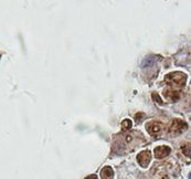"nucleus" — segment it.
Masks as SVG:
<instances>
[{"label": "nucleus", "instance_id": "f257e3e1", "mask_svg": "<svg viewBox=\"0 0 191 179\" xmlns=\"http://www.w3.org/2000/svg\"><path fill=\"white\" fill-rule=\"evenodd\" d=\"M187 76L185 74L181 73V72H174L170 73L166 76V82L169 85H178V86H183L185 83Z\"/></svg>", "mask_w": 191, "mask_h": 179}, {"label": "nucleus", "instance_id": "f03ea898", "mask_svg": "<svg viewBox=\"0 0 191 179\" xmlns=\"http://www.w3.org/2000/svg\"><path fill=\"white\" fill-rule=\"evenodd\" d=\"M187 128V124L183 123L182 121H180V119H174L172 121V123L170 124L169 126V134L170 135H179L183 130Z\"/></svg>", "mask_w": 191, "mask_h": 179}, {"label": "nucleus", "instance_id": "7ed1b4c3", "mask_svg": "<svg viewBox=\"0 0 191 179\" xmlns=\"http://www.w3.org/2000/svg\"><path fill=\"white\" fill-rule=\"evenodd\" d=\"M150 160H151V155L148 150H144V152H140L137 155V161L141 167H147L149 165Z\"/></svg>", "mask_w": 191, "mask_h": 179}, {"label": "nucleus", "instance_id": "20e7f679", "mask_svg": "<svg viewBox=\"0 0 191 179\" xmlns=\"http://www.w3.org/2000/svg\"><path fill=\"white\" fill-rule=\"evenodd\" d=\"M147 130H148V133H149L150 135L156 136L161 133V130H162V125H161L159 122H150V123L147 124Z\"/></svg>", "mask_w": 191, "mask_h": 179}, {"label": "nucleus", "instance_id": "39448f33", "mask_svg": "<svg viewBox=\"0 0 191 179\" xmlns=\"http://www.w3.org/2000/svg\"><path fill=\"white\" fill-rule=\"evenodd\" d=\"M170 152H171V149H170V147L168 146H158L155 148V152H154V154H155V157L158 158V159H161V158H165L167 157L169 154H170Z\"/></svg>", "mask_w": 191, "mask_h": 179}, {"label": "nucleus", "instance_id": "423d86ee", "mask_svg": "<svg viewBox=\"0 0 191 179\" xmlns=\"http://www.w3.org/2000/svg\"><path fill=\"white\" fill-rule=\"evenodd\" d=\"M114 171L109 166H106L101 170V178L102 179H113Z\"/></svg>", "mask_w": 191, "mask_h": 179}, {"label": "nucleus", "instance_id": "0eeeda50", "mask_svg": "<svg viewBox=\"0 0 191 179\" xmlns=\"http://www.w3.org/2000/svg\"><path fill=\"white\" fill-rule=\"evenodd\" d=\"M132 126H133V123H132V121L130 119H124L122 123V128L124 130H130L132 128Z\"/></svg>", "mask_w": 191, "mask_h": 179}, {"label": "nucleus", "instance_id": "6e6552de", "mask_svg": "<svg viewBox=\"0 0 191 179\" xmlns=\"http://www.w3.org/2000/svg\"><path fill=\"white\" fill-rule=\"evenodd\" d=\"M181 149H182L183 154H185L187 157H189V156H190V145H189V144H185V146L181 147Z\"/></svg>", "mask_w": 191, "mask_h": 179}, {"label": "nucleus", "instance_id": "1a4fd4ad", "mask_svg": "<svg viewBox=\"0 0 191 179\" xmlns=\"http://www.w3.org/2000/svg\"><path fill=\"white\" fill-rule=\"evenodd\" d=\"M85 179H98V178H97V177L95 176V175H91V176H87V177H86Z\"/></svg>", "mask_w": 191, "mask_h": 179}]
</instances>
